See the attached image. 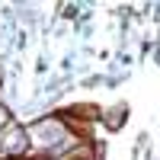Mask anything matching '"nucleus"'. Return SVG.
<instances>
[{
	"instance_id": "obj_1",
	"label": "nucleus",
	"mask_w": 160,
	"mask_h": 160,
	"mask_svg": "<svg viewBox=\"0 0 160 160\" xmlns=\"http://www.w3.org/2000/svg\"><path fill=\"white\" fill-rule=\"evenodd\" d=\"M29 135H32V141L35 144H45V148H55L58 141H64V125L58 122V118H48V122H38V125H32L29 128Z\"/></svg>"
},
{
	"instance_id": "obj_2",
	"label": "nucleus",
	"mask_w": 160,
	"mask_h": 160,
	"mask_svg": "<svg viewBox=\"0 0 160 160\" xmlns=\"http://www.w3.org/2000/svg\"><path fill=\"white\" fill-rule=\"evenodd\" d=\"M26 144H29V138H26V131L19 128H10L3 138H0V148H3L7 154H19V151H26Z\"/></svg>"
},
{
	"instance_id": "obj_3",
	"label": "nucleus",
	"mask_w": 160,
	"mask_h": 160,
	"mask_svg": "<svg viewBox=\"0 0 160 160\" xmlns=\"http://www.w3.org/2000/svg\"><path fill=\"white\" fill-rule=\"evenodd\" d=\"M7 122H10V115H7V109H3V106H0V128H3Z\"/></svg>"
},
{
	"instance_id": "obj_4",
	"label": "nucleus",
	"mask_w": 160,
	"mask_h": 160,
	"mask_svg": "<svg viewBox=\"0 0 160 160\" xmlns=\"http://www.w3.org/2000/svg\"><path fill=\"white\" fill-rule=\"evenodd\" d=\"M13 160H19V157H13Z\"/></svg>"
},
{
	"instance_id": "obj_5",
	"label": "nucleus",
	"mask_w": 160,
	"mask_h": 160,
	"mask_svg": "<svg viewBox=\"0 0 160 160\" xmlns=\"http://www.w3.org/2000/svg\"><path fill=\"white\" fill-rule=\"evenodd\" d=\"M38 160H45V157H38Z\"/></svg>"
}]
</instances>
